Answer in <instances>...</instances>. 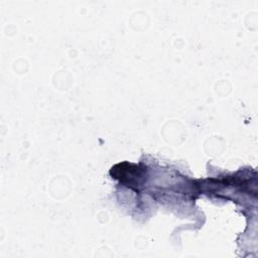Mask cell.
Returning <instances> with one entry per match:
<instances>
[{
    "mask_svg": "<svg viewBox=\"0 0 258 258\" xmlns=\"http://www.w3.org/2000/svg\"><path fill=\"white\" fill-rule=\"evenodd\" d=\"M110 173L114 178L120 179L121 182L127 184V186H130L131 188L139 185V178L142 176L141 169H139L137 165L128 162L115 165L111 168Z\"/></svg>",
    "mask_w": 258,
    "mask_h": 258,
    "instance_id": "obj_1",
    "label": "cell"
}]
</instances>
